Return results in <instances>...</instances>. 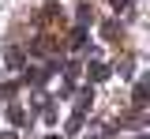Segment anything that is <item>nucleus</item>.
<instances>
[{"label": "nucleus", "instance_id": "obj_1", "mask_svg": "<svg viewBox=\"0 0 150 139\" xmlns=\"http://www.w3.org/2000/svg\"><path fill=\"white\" fill-rule=\"evenodd\" d=\"M146 94H150V83L139 79V83H135V101H131V105H135V109H143V105H146Z\"/></svg>", "mask_w": 150, "mask_h": 139}, {"label": "nucleus", "instance_id": "obj_2", "mask_svg": "<svg viewBox=\"0 0 150 139\" xmlns=\"http://www.w3.org/2000/svg\"><path fill=\"white\" fill-rule=\"evenodd\" d=\"M86 72H90V79L94 83H101V79H109V68H105V64H101V60H94L90 68H86Z\"/></svg>", "mask_w": 150, "mask_h": 139}, {"label": "nucleus", "instance_id": "obj_3", "mask_svg": "<svg viewBox=\"0 0 150 139\" xmlns=\"http://www.w3.org/2000/svg\"><path fill=\"white\" fill-rule=\"evenodd\" d=\"M8 120H11V124H26V113H23V105H11V109H8Z\"/></svg>", "mask_w": 150, "mask_h": 139}, {"label": "nucleus", "instance_id": "obj_4", "mask_svg": "<svg viewBox=\"0 0 150 139\" xmlns=\"http://www.w3.org/2000/svg\"><path fill=\"white\" fill-rule=\"evenodd\" d=\"M90 19H94V11H90V8H86V4H83V8H79V26L86 30V26H90Z\"/></svg>", "mask_w": 150, "mask_h": 139}, {"label": "nucleus", "instance_id": "obj_5", "mask_svg": "<svg viewBox=\"0 0 150 139\" xmlns=\"http://www.w3.org/2000/svg\"><path fill=\"white\" fill-rule=\"evenodd\" d=\"M79 72H83V68H79L75 60H68V64H64V75H68V83H71V79H79Z\"/></svg>", "mask_w": 150, "mask_h": 139}, {"label": "nucleus", "instance_id": "obj_6", "mask_svg": "<svg viewBox=\"0 0 150 139\" xmlns=\"http://www.w3.org/2000/svg\"><path fill=\"white\" fill-rule=\"evenodd\" d=\"M71 45H75V49H83V45H86V30H83V26H75V34H71Z\"/></svg>", "mask_w": 150, "mask_h": 139}, {"label": "nucleus", "instance_id": "obj_7", "mask_svg": "<svg viewBox=\"0 0 150 139\" xmlns=\"http://www.w3.org/2000/svg\"><path fill=\"white\" fill-rule=\"evenodd\" d=\"M79 128H83V117H79V113H75V117L68 120V135H79Z\"/></svg>", "mask_w": 150, "mask_h": 139}, {"label": "nucleus", "instance_id": "obj_8", "mask_svg": "<svg viewBox=\"0 0 150 139\" xmlns=\"http://www.w3.org/2000/svg\"><path fill=\"white\" fill-rule=\"evenodd\" d=\"M8 64H11V68H23V53L11 49V53H8Z\"/></svg>", "mask_w": 150, "mask_h": 139}, {"label": "nucleus", "instance_id": "obj_9", "mask_svg": "<svg viewBox=\"0 0 150 139\" xmlns=\"http://www.w3.org/2000/svg\"><path fill=\"white\" fill-rule=\"evenodd\" d=\"M0 139H15V135H0Z\"/></svg>", "mask_w": 150, "mask_h": 139}, {"label": "nucleus", "instance_id": "obj_10", "mask_svg": "<svg viewBox=\"0 0 150 139\" xmlns=\"http://www.w3.org/2000/svg\"><path fill=\"white\" fill-rule=\"evenodd\" d=\"M135 139H150V135H135Z\"/></svg>", "mask_w": 150, "mask_h": 139}, {"label": "nucleus", "instance_id": "obj_11", "mask_svg": "<svg viewBox=\"0 0 150 139\" xmlns=\"http://www.w3.org/2000/svg\"><path fill=\"white\" fill-rule=\"evenodd\" d=\"M45 139H60V135H45Z\"/></svg>", "mask_w": 150, "mask_h": 139}]
</instances>
